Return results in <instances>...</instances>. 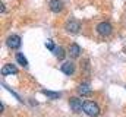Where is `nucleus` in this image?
I'll use <instances>...</instances> for the list:
<instances>
[{"label": "nucleus", "instance_id": "obj_11", "mask_svg": "<svg viewBox=\"0 0 126 117\" xmlns=\"http://www.w3.org/2000/svg\"><path fill=\"white\" fill-rule=\"evenodd\" d=\"M41 94H44L46 97L53 98V100H57V98H60V97H62V94H60V92H56V91H47V89H43V91H41Z\"/></svg>", "mask_w": 126, "mask_h": 117}, {"label": "nucleus", "instance_id": "obj_10", "mask_svg": "<svg viewBox=\"0 0 126 117\" xmlns=\"http://www.w3.org/2000/svg\"><path fill=\"white\" fill-rule=\"evenodd\" d=\"M69 54L72 56L73 58L79 57V54H81V47L78 45V44H70V47H69Z\"/></svg>", "mask_w": 126, "mask_h": 117}, {"label": "nucleus", "instance_id": "obj_3", "mask_svg": "<svg viewBox=\"0 0 126 117\" xmlns=\"http://www.w3.org/2000/svg\"><path fill=\"white\" fill-rule=\"evenodd\" d=\"M6 45H7L9 48H12V50L19 48V47H21V37H19V35H16V34L9 35V37H7V40H6Z\"/></svg>", "mask_w": 126, "mask_h": 117}, {"label": "nucleus", "instance_id": "obj_5", "mask_svg": "<svg viewBox=\"0 0 126 117\" xmlns=\"http://www.w3.org/2000/svg\"><path fill=\"white\" fill-rule=\"evenodd\" d=\"M69 105H70V110L76 114L81 113V110H82V102L78 97H70L69 98Z\"/></svg>", "mask_w": 126, "mask_h": 117}, {"label": "nucleus", "instance_id": "obj_14", "mask_svg": "<svg viewBox=\"0 0 126 117\" xmlns=\"http://www.w3.org/2000/svg\"><path fill=\"white\" fill-rule=\"evenodd\" d=\"M46 47H47V50H50V51L53 53V51H54V48H56L57 45H56L53 41H50V40H48V41H46Z\"/></svg>", "mask_w": 126, "mask_h": 117}, {"label": "nucleus", "instance_id": "obj_1", "mask_svg": "<svg viewBox=\"0 0 126 117\" xmlns=\"http://www.w3.org/2000/svg\"><path fill=\"white\" fill-rule=\"evenodd\" d=\"M82 111L88 117H97L100 114V105L95 101H84L82 102Z\"/></svg>", "mask_w": 126, "mask_h": 117}, {"label": "nucleus", "instance_id": "obj_2", "mask_svg": "<svg viewBox=\"0 0 126 117\" xmlns=\"http://www.w3.org/2000/svg\"><path fill=\"white\" fill-rule=\"evenodd\" d=\"M95 32H97L98 35H101V37H109V35H111V32H113V27H111L110 22L103 21V22H98V24L95 25Z\"/></svg>", "mask_w": 126, "mask_h": 117}, {"label": "nucleus", "instance_id": "obj_8", "mask_svg": "<svg viewBox=\"0 0 126 117\" xmlns=\"http://www.w3.org/2000/svg\"><path fill=\"white\" fill-rule=\"evenodd\" d=\"M48 7L53 13H60L63 10V1L62 0H50Z\"/></svg>", "mask_w": 126, "mask_h": 117}, {"label": "nucleus", "instance_id": "obj_9", "mask_svg": "<svg viewBox=\"0 0 126 117\" xmlns=\"http://www.w3.org/2000/svg\"><path fill=\"white\" fill-rule=\"evenodd\" d=\"M16 73H18V67H16L15 64L7 63V64H4V66L1 67V75H3V76H7V75H16Z\"/></svg>", "mask_w": 126, "mask_h": 117}, {"label": "nucleus", "instance_id": "obj_12", "mask_svg": "<svg viewBox=\"0 0 126 117\" xmlns=\"http://www.w3.org/2000/svg\"><path fill=\"white\" fill-rule=\"evenodd\" d=\"M53 54H54L56 57L59 58V60H64V48H63V47H59V45H57V47L54 48Z\"/></svg>", "mask_w": 126, "mask_h": 117}, {"label": "nucleus", "instance_id": "obj_7", "mask_svg": "<svg viewBox=\"0 0 126 117\" xmlns=\"http://www.w3.org/2000/svg\"><path fill=\"white\" fill-rule=\"evenodd\" d=\"M60 70H62L64 75L70 76V75H73V72H75V64H73L72 61H63L62 66H60Z\"/></svg>", "mask_w": 126, "mask_h": 117}, {"label": "nucleus", "instance_id": "obj_6", "mask_svg": "<svg viewBox=\"0 0 126 117\" xmlns=\"http://www.w3.org/2000/svg\"><path fill=\"white\" fill-rule=\"evenodd\" d=\"M78 94H79L81 97H88V95H91V94H93V89L90 87V84H88V82L79 84V87H78Z\"/></svg>", "mask_w": 126, "mask_h": 117}, {"label": "nucleus", "instance_id": "obj_13", "mask_svg": "<svg viewBox=\"0 0 126 117\" xmlns=\"http://www.w3.org/2000/svg\"><path fill=\"white\" fill-rule=\"evenodd\" d=\"M15 58H16V61H18V63L21 64V66H24V67H27V66H28V60L25 58V56H24L22 53H18Z\"/></svg>", "mask_w": 126, "mask_h": 117}, {"label": "nucleus", "instance_id": "obj_4", "mask_svg": "<svg viewBox=\"0 0 126 117\" xmlns=\"http://www.w3.org/2000/svg\"><path fill=\"white\" fill-rule=\"evenodd\" d=\"M79 29H81L79 21H76V19H69V21L66 22V31H67V32H70V34H78Z\"/></svg>", "mask_w": 126, "mask_h": 117}, {"label": "nucleus", "instance_id": "obj_15", "mask_svg": "<svg viewBox=\"0 0 126 117\" xmlns=\"http://www.w3.org/2000/svg\"><path fill=\"white\" fill-rule=\"evenodd\" d=\"M0 111H1V113L4 111V102H0Z\"/></svg>", "mask_w": 126, "mask_h": 117}]
</instances>
